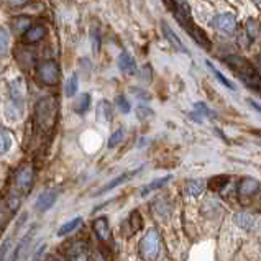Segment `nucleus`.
I'll return each mask as SVG.
<instances>
[{
	"label": "nucleus",
	"mask_w": 261,
	"mask_h": 261,
	"mask_svg": "<svg viewBox=\"0 0 261 261\" xmlns=\"http://www.w3.org/2000/svg\"><path fill=\"white\" fill-rule=\"evenodd\" d=\"M58 102L55 97H44L35 106V125L41 132H51L56 125Z\"/></svg>",
	"instance_id": "f257e3e1"
},
{
	"label": "nucleus",
	"mask_w": 261,
	"mask_h": 261,
	"mask_svg": "<svg viewBox=\"0 0 261 261\" xmlns=\"http://www.w3.org/2000/svg\"><path fill=\"white\" fill-rule=\"evenodd\" d=\"M225 63L230 66V69H233L243 79V83H247L251 87H259V76L250 61L240 56H230L225 58Z\"/></svg>",
	"instance_id": "f03ea898"
},
{
	"label": "nucleus",
	"mask_w": 261,
	"mask_h": 261,
	"mask_svg": "<svg viewBox=\"0 0 261 261\" xmlns=\"http://www.w3.org/2000/svg\"><path fill=\"white\" fill-rule=\"evenodd\" d=\"M160 248H161V235L156 228L148 230L146 235L141 238L140 242V256L143 259H154L160 255Z\"/></svg>",
	"instance_id": "7ed1b4c3"
},
{
	"label": "nucleus",
	"mask_w": 261,
	"mask_h": 261,
	"mask_svg": "<svg viewBox=\"0 0 261 261\" xmlns=\"http://www.w3.org/2000/svg\"><path fill=\"white\" fill-rule=\"evenodd\" d=\"M36 76L44 86H56L59 83V64L55 59H44L36 66Z\"/></svg>",
	"instance_id": "20e7f679"
},
{
	"label": "nucleus",
	"mask_w": 261,
	"mask_h": 261,
	"mask_svg": "<svg viewBox=\"0 0 261 261\" xmlns=\"http://www.w3.org/2000/svg\"><path fill=\"white\" fill-rule=\"evenodd\" d=\"M35 181V169L32 165H25L21 166L17 174H15V189H17L21 196H25L30 191H32V186Z\"/></svg>",
	"instance_id": "39448f33"
},
{
	"label": "nucleus",
	"mask_w": 261,
	"mask_h": 261,
	"mask_svg": "<svg viewBox=\"0 0 261 261\" xmlns=\"http://www.w3.org/2000/svg\"><path fill=\"white\" fill-rule=\"evenodd\" d=\"M173 10L176 13V20L181 23L184 28L191 30L192 28V12H191V5L188 0H174V7Z\"/></svg>",
	"instance_id": "423d86ee"
},
{
	"label": "nucleus",
	"mask_w": 261,
	"mask_h": 261,
	"mask_svg": "<svg viewBox=\"0 0 261 261\" xmlns=\"http://www.w3.org/2000/svg\"><path fill=\"white\" fill-rule=\"evenodd\" d=\"M212 27L225 35H232L237 27V18L233 13H220L212 20Z\"/></svg>",
	"instance_id": "0eeeda50"
},
{
	"label": "nucleus",
	"mask_w": 261,
	"mask_h": 261,
	"mask_svg": "<svg viewBox=\"0 0 261 261\" xmlns=\"http://www.w3.org/2000/svg\"><path fill=\"white\" fill-rule=\"evenodd\" d=\"M10 99L13 103V109L17 112V109L21 112L23 110V103H25V84L23 79H15L10 84Z\"/></svg>",
	"instance_id": "6e6552de"
},
{
	"label": "nucleus",
	"mask_w": 261,
	"mask_h": 261,
	"mask_svg": "<svg viewBox=\"0 0 261 261\" xmlns=\"http://www.w3.org/2000/svg\"><path fill=\"white\" fill-rule=\"evenodd\" d=\"M66 256L69 259H86L87 258V251H89V245L84 240H72L71 243L66 245Z\"/></svg>",
	"instance_id": "1a4fd4ad"
},
{
	"label": "nucleus",
	"mask_w": 261,
	"mask_h": 261,
	"mask_svg": "<svg viewBox=\"0 0 261 261\" xmlns=\"http://www.w3.org/2000/svg\"><path fill=\"white\" fill-rule=\"evenodd\" d=\"M56 199H58V191L56 189H46V191H43L40 196H38V199H36L35 208L38 212H46V211H49V208L56 204Z\"/></svg>",
	"instance_id": "9d476101"
},
{
	"label": "nucleus",
	"mask_w": 261,
	"mask_h": 261,
	"mask_svg": "<svg viewBox=\"0 0 261 261\" xmlns=\"http://www.w3.org/2000/svg\"><path fill=\"white\" fill-rule=\"evenodd\" d=\"M259 191H261V182H258L256 179H253V177H245L240 184V188H238V194H240V197L243 200L255 197Z\"/></svg>",
	"instance_id": "9b49d317"
},
{
	"label": "nucleus",
	"mask_w": 261,
	"mask_h": 261,
	"mask_svg": "<svg viewBox=\"0 0 261 261\" xmlns=\"http://www.w3.org/2000/svg\"><path fill=\"white\" fill-rule=\"evenodd\" d=\"M44 36H46V27L44 25H35V27H28L23 35H21V41L25 44H35L41 41Z\"/></svg>",
	"instance_id": "f8f14e48"
},
{
	"label": "nucleus",
	"mask_w": 261,
	"mask_h": 261,
	"mask_svg": "<svg viewBox=\"0 0 261 261\" xmlns=\"http://www.w3.org/2000/svg\"><path fill=\"white\" fill-rule=\"evenodd\" d=\"M161 28H163V35L166 36V41H169L171 46H173L174 49H177V51H181V53H184V55H188V53H189L188 48L184 46L182 41L177 38V35L173 32V30H171V27H169L168 23H165V21H163V23H161Z\"/></svg>",
	"instance_id": "ddd939ff"
},
{
	"label": "nucleus",
	"mask_w": 261,
	"mask_h": 261,
	"mask_svg": "<svg viewBox=\"0 0 261 261\" xmlns=\"http://www.w3.org/2000/svg\"><path fill=\"white\" fill-rule=\"evenodd\" d=\"M117 64H118V68H120V71L128 74V76H133V74H137V71H138L135 59H133V56L128 53H122L120 56H118Z\"/></svg>",
	"instance_id": "4468645a"
},
{
	"label": "nucleus",
	"mask_w": 261,
	"mask_h": 261,
	"mask_svg": "<svg viewBox=\"0 0 261 261\" xmlns=\"http://www.w3.org/2000/svg\"><path fill=\"white\" fill-rule=\"evenodd\" d=\"M92 228H94V232H95L97 238H99L100 242H107L110 238V225H109L107 217L95 219L94 223H92Z\"/></svg>",
	"instance_id": "2eb2a0df"
},
{
	"label": "nucleus",
	"mask_w": 261,
	"mask_h": 261,
	"mask_svg": "<svg viewBox=\"0 0 261 261\" xmlns=\"http://www.w3.org/2000/svg\"><path fill=\"white\" fill-rule=\"evenodd\" d=\"M137 173H138V171H130V173H123V174H120V176H117L115 179H112L110 182H107L106 186H103L102 189L97 191V196H102V194H106V192H109V191H112V189H115L117 186H120V184H123L125 181H128V179L133 177Z\"/></svg>",
	"instance_id": "dca6fc26"
},
{
	"label": "nucleus",
	"mask_w": 261,
	"mask_h": 261,
	"mask_svg": "<svg viewBox=\"0 0 261 261\" xmlns=\"http://www.w3.org/2000/svg\"><path fill=\"white\" fill-rule=\"evenodd\" d=\"M125 227H130V230H128V233H126V237L135 235L137 232H140L141 227H143V217H141V214H140L138 211H133V212L130 214L128 220L125 222Z\"/></svg>",
	"instance_id": "f3484780"
},
{
	"label": "nucleus",
	"mask_w": 261,
	"mask_h": 261,
	"mask_svg": "<svg viewBox=\"0 0 261 261\" xmlns=\"http://www.w3.org/2000/svg\"><path fill=\"white\" fill-rule=\"evenodd\" d=\"M189 35L194 38V41H196L199 46H202V48H205V49H211V41H208V36L205 35V32L202 28H197V27H194L192 25V28L189 30Z\"/></svg>",
	"instance_id": "a211bd4d"
},
{
	"label": "nucleus",
	"mask_w": 261,
	"mask_h": 261,
	"mask_svg": "<svg viewBox=\"0 0 261 261\" xmlns=\"http://www.w3.org/2000/svg\"><path fill=\"white\" fill-rule=\"evenodd\" d=\"M233 220L235 223L240 228H245V230H251L253 225H255V217H253L251 214L248 212H238L233 215Z\"/></svg>",
	"instance_id": "6ab92c4d"
},
{
	"label": "nucleus",
	"mask_w": 261,
	"mask_h": 261,
	"mask_svg": "<svg viewBox=\"0 0 261 261\" xmlns=\"http://www.w3.org/2000/svg\"><path fill=\"white\" fill-rule=\"evenodd\" d=\"M204 189H205V181H202V179H192V181L186 182V191L192 197H199L204 192Z\"/></svg>",
	"instance_id": "aec40b11"
},
{
	"label": "nucleus",
	"mask_w": 261,
	"mask_h": 261,
	"mask_svg": "<svg viewBox=\"0 0 261 261\" xmlns=\"http://www.w3.org/2000/svg\"><path fill=\"white\" fill-rule=\"evenodd\" d=\"M12 148V135L9 130L0 126V156L5 154Z\"/></svg>",
	"instance_id": "412c9836"
},
{
	"label": "nucleus",
	"mask_w": 261,
	"mask_h": 261,
	"mask_svg": "<svg viewBox=\"0 0 261 261\" xmlns=\"http://www.w3.org/2000/svg\"><path fill=\"white\" fill-rule=\"evenodd\" d=\"M35 230H36V227H33L30 232H27V235L21 238V240L18 242V245H17V248H15V251H13V259H17V258H20L21 256V251H23L25 248H27V245L32 242V238H33V233H35Z\"/></svg>",
	"instance_id": "4be33fe9"
},
{
	"label": "nucleus",
	"mask_w": 261,
	"mask_h": 261,
	"mask_svg": "<svg viewBox=\"0 0 261 261\" xmlns=\"http://www.w3.org/2000/svg\"><path fill=\"white\" fill-rule=\"evenodd\" d=\"M205 64H207V68L211 69V72L214 74V76L219 79V83H220V84H223V86H225L227 89H230V91H235V86H233V83H230V81H228L225 76H223V74H222V72H220L217 68H215V66H214L211 61H205Z\"/></svg>",
	"instance_id": "5701e85b"
},
{
	"label": "nucleus",
	"mask_w": 261,
	"mask_h": 261,
	"mask_svg": "<svg viewBox=\"0 0 261 261\" xmlns=\"http://www.w3.org/2000/svg\"><path fill=\"white\" fill-rule=\"evenodd\" d=\"M81 223H83V219L81 217H76V219H72V220H69V222H66L64 225L58 230V237H66V235H69L71 232H74Z\"/></svg>",
	"instance_id": "b1692460"
},
{
	"label": "nucleus",
	"mask_w": 261,
	"mask_h": 261,
	"mask_svg": "<svg viewBox=\"0 0 261 261\" xmlns=\"http://www.w3.org/2000/svg\"><path fill=\"white\" fill-rule=\"evenodd\" d=\"M89 107H91V95L89 94H83L79 97V100L74 103V112L79 115L86 114V112L89 110Z\"/></svg>",
	"instance_id": "393cba45"
},
{
	"label": "nucleus",
	"mask_w": 261,
	"mask_h": 261,
	"mask_svg": "<svg viewBox=\"0 0 261 261\" xmlns=\"http://www.w3.org/2000/svg\"><path fill=\"white\" fill-rule=\"evenodd\" d=\"M97 115H99V118H100V120H103V122H110L112 120V115H114V112H112V106L107 100H102L99 103Z\"/></svg>",
	"instance_id": "a878e982"
},
{
	"label": "nucleus",
	"mask_w": 261,
	"mask_h": 261,
	"mask_svg": "<svg viewBox=\"0 0 261 261\" xmlns=\"http://www.w3.org/2000/svg\"><path fill=\"white\" fill-rule=\"evenodd\" d=\"M169 181H171V176H165V177L154 179L153 182H150V184L146 186V188H143V191H141V196H146V194H150L151 191H156V189L163 188V186H166Z\"/></svg>",
	"instance_id": "bb28decb"
},
{
	"label": "nucleus",
	"mask_w": 261,
	"mask_h": 261,
	"mask_svg": "<svg viewBox=\"0 0 261 261\" xmlns=\"http://www.w3.org/2000/svg\"><path fill=\"white\" fill-rule=\"evenodd\" d=\"M245 32H247L250 41L256 40V36H258V33H259V23H258V20H255V18H248V20H247V23H245Z\"/></svg>",
	"instance_id": "cd10ccee"
},
{
	"label": "nucleus",
	"mask_w": 261,
	"mask_h": 261,
	"mask_svg": "<svg viewBox=\"0 0 261 261\" xmlns=\"http://www.w3.org/2000/svg\"><path fill=\"white\" fill-rule=\"evenodd\" d=\"M228 176H214L211 181L207 182V186L211 189H214V191H220V189H223L225 186L228 184Z\"/></svg>",
	"instance_id": "c85d7f7f"
},
{
	"label": "nucleus",
	"mask_w": 261,
	"mask_h": 261,
	"mask_svg": "<svg viewBox=\"0 0 261 261\" xmlns=\"http://www.w3.org/2000/svg\"><path fill=\"white\" fill-rule=\"evenodd\" d=\"M10 48V35L5 28H0V56L7 55Z\"/></svg>",
	"instance_id": "c756f323"
},
{
	"label": "nucleus",
	"mask_w": 261,
	"mask_h": 261,
	"mask_svg": "<svg viewBox=\"0 0 261 261\" xmlns=\"http://www.w3.org/2000/svg\"><path fill=\"white\" fill-rule=\"evenodd\" d=\"M77 89H79V79H77V74H72L69 77L68 84H66V94L69 97L76 95L77 94Z\"/></svg>",
	"instance_id": "7c9ffc66"
},
{
	"label": "nucleus",
	"mask_w": 261,
	"mask_h": 261,
	"mask_svg": "<svg viewBox=\"0 0 261 261\" xmlns=\"http://www.w3.org/2000/svg\"><path fill=\"white\" fill-rule=\"evenodd\" d=\"M115 106H117L118 110L122 112V114H128V112L132 110L130 102L126 100V97H125V95H117V97H115Z\"/></svg>",
	"instance_id": "2f4dec72"
},
{
	"label": "nucleus",
	"mask_w": 261,
	"mask_h": 261,
	"mask_svg": "<svg viewBox=\"0 0 261 261\" xmlns=\"http://www.w3.org/2000/svg\"><path fill=\"white\" fill-rule=\"evenodd\" d=\"M194 110H196L197 114H200L202 117H212V118H214V117H217V115H215V112H212L211 109H208L204 102H197V103H194Z\"/></svg>",
	"instance_id": "473e14b6"
},
{
	"label": "nucleus",
	"mask_w": 261,
	"mask_h": 261,
	"mask_svg": "<svg viewBox=\"0 0 261 261\" xmlns=\"http://www.w3.org/2000/svg\"><path fill=\"white\" fill-rule=\"evenodd\" d=\"M122 140H123V128H117V130L110 135L107 146H109V148H114V146H117L118 143H120Z\"/></svg>",
	"instance_id": "72a5a7b5"
},
{
	"label": "nucleus",
	"mask_w": 261,
	"mask_h": 261,
	"mask_svg": "<svg viewBox=\"0 0 261 261\" xmlns=\"http://www.w3.org/2000/svg\"><path fill=\"white\" fill-rule=\"evenodd\" d=\"M91 40H92V51L97 55L100 51V33H99V30H92Z\"/></svg>",
	"instance_id": "f704fd0d"
},
{
	"label": "nucleus",
	"mask_w": 261,
	"mask_h": 261,
	"mask_svg": "<svg viewBox=\"0 0 261 261\" xmlns=\"http://www.w3.org/2000/svg\"><path fill=\"white\" fill-rule=\"evenodd\" d=\"M30 27V20L25 17H18L15 20V30H27Z\"/></svg>",
	"instance_id": "c9c22d12"
},
{
	"label": "nucleus",
	"mask_w": 261,
	"mask_h": 261,
	"mask_svg": "<svg viewBox=\"0 0 261 261\" xmlns=\"http://www.w3.org/2000/svg\"><path fill=\"white\" fill-rule=\"evenodd\" d=\"M137 115H138L140 120H145V118H148V117H151V115H153V110H150L148 107H138Z\"/></svg>",
	"instance_id": "e433bc0d"
},
{
	"label": "nucleus",
	"mask_w": 261,
	"mask_h": 261,
	"mask_svg": "<svg viewBox=\"0 0 261 261\" xmlns=\"http://www.w3.org/2000/svg\"><path fill=\"white\" fill-rule=\"evenodd\" d=\"M10 245H12V238H7L5 243L2 245V247H0V259H4L7 256V251H9Z\"/></svg>",
	"instance_id": "4c0bfd02"
},
{
	"label": "nucleus",
	"mask_w": 261,
	"mask_h": 261,
	"mask_svg": "<svg viewBox=\"0 0 261 261\" xmlns=\"http://www.w3.org/2000/svg\"><path fill=\"white\" fill-rule=\"evenodd\" d=\"M30 2V0H10V5L12 7H23Z\"/></svg>",
	"instance_id": "58836bf2"
},
{
	"label": "nucleus",
	"mask_w": 261,
	"mask_h": 261,
	"mask_svg": "<svg viewBox=\"0 0 261 261\" xmlns=\"http://www.w3.org/2000/svg\"><path fill=\"white\" fill-rule=\"evenodd\" d=\"M248 102H250V106H253V109H255V110H258L259 114H261V106H259V103H256V102L253 100V99H250Z\"/></svg>",
	"instance_id": "ea45409f"
},
{
	"label": "nucleus",
	"mask_w": 261,
	"mask_h": 261,
	"mask_svg": "<svg viewBox=\"0 0 261 261\" xmlns=\"http://www.w3.org/2000/svg\"><path fill=\"white\" fill-rule=\"evenodd\" d=\"M163 2H165L169 9H173V7H174V0H163Z\"/></svg>",
	"instance_id": "a19ab883"
},
{
	"label": "nucleus",
	"mask_w": 261,
	"mask_h": 261,
	"mask_svg": "<svg viewBox=\"0 0 261 261\" xmlns=\"http://www.w3.org/2000/svg\"><path fill=\"white\" fill-rule=\"evenodd\" d=\"M255 4H258V5H261V0H253Z\"/></svg>",
	"instance_id": "79ce46f5"
},
{
	"label": "nucleus",
	"mask_w": 261,
	"mask_h": 261,
	"mask_svg": "<svg viewBox=\"0 0 261 261\" xmlns=\"http://www.w3.org/2000/svg\"><path fill=\"white\" fill-rule=\"evenodd\" d=\"M259 68H261V56H259Z\"/></svg>",
	"instance_id": "37998d69"
}]
</instances>
